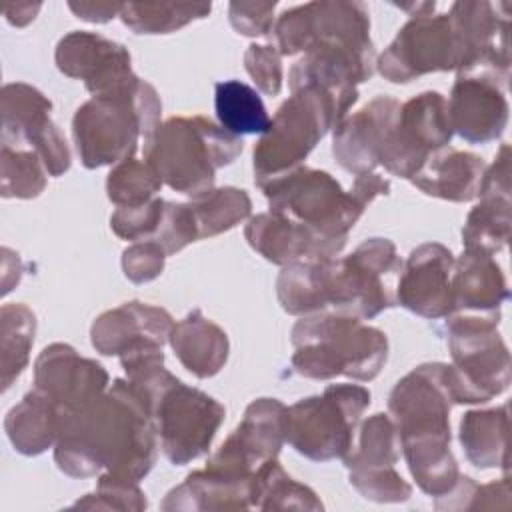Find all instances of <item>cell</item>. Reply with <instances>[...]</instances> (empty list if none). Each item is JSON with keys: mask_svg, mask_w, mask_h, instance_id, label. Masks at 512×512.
Instances as JSON below:
<instances>
[{"mask_svg": "<svg viewBox=\"0 0 512 512\" xmlns=\"http://www.w3.org/2000/svg\"><path fill=\"white\" fill-rule=\"evenodd\" d=\"M446 104L454 134L470 144L492 142L506 130L510 106L504 88L490 80L456 78Z\"/></svg>", "mask_w": 512, "mask_h": 512, "instance_id": "603a6c76", "label": "cell"}, {"mask_svg": "<svg viewBox=\"0 0 512 512\" xmlns=\"http://www.w3.org/2000/svg\"><path fill=\"white\" fill-rule=\"evenodd\" d=\"M244 142L206 116H172L144 146V160L170 190L198 198L214 188L216 172L232 164Z\"/></svg>", "mask_w": 512, "mask_h": 512, "instance_id": "8992f818", "label": "cell"}, {"mask_svg": "<svg viewBox=\"0 0 512 512\" xmlns=\"http://www.w3.org/2000/svg\"><path fill=\"white\" fill-rule=\"evenodd\" d=\"M172 328L174 320L168 310L132 300L102 312L92 322L90 342L104 356H120L146 342L164 346Z\"/></svg>", "mask_w": 512, "mask_h": 512, "instance_id": "cb8c5ba5", "label": "cell"}, {"mask_svg": "<svg viewBox=\"0 0 512 512\" xmlns=\"http://www.w3.org/2000/svg\"><path fill=\"white\" fill-rule=\"evenodd\" d=\"M508 296L506 276L494 256L464 250L454 260L452 314L500 316V308Z\"/></svg>", "mask_w": 512, "mask_h": 512, "instance_id": "484cf974", "label": "cell"}, {"mask_svg": "<svg viewBox=\"0 0 512 512\" xmlns=\"http://www.w3.org/2000/svg\"><path fill=\"white\" fill-rule=\"evenodd\" d=\"M270 212L304 224L324 236L348 240V232L366 206L390 192V182L376 172L358 174L350 190L326 170L298 166L260 186Z\"/></svg>", "mask_w": 512, "mask_h": 512, "instance_id": "3957f363", "label": "cell"}, {"mask_svg": "<svg viewBox=\"0 0 512 512\" xmlns=\"http://www.w3.org/2000/svg\"><path fill=\"white\" fill-rule=\"evenodd\" d=\"M164 206L166 200L156 196L146 204L116 208L110 216V228L122 240H152L160 228Z\"/></svg>", "mask_w": 512, "mask_h": 512, "instance_id": "60d3db41", "label": "cell"}, {"mask_svg": "<svg viewBox=\"0 0 512 512\" xmlns=\"http://www.w3.org/2000/svg\"><path fill=\"white\" fill-rule=\"evenodd\" d=\"M500 316L450 314L444 332L452 364H446L454 404H484L508 390L512 364L498 332Z\"/></svg>", "mask_w": 512, "mask_h": 512, "instance_id": "ba28073f", "label": "cell"}, {"mask_svg": "<svg viewBox=\"0 0 512 512\" xmlns=\"http://www.w3.org/2000/svg\"><path fill=\"white\" fill-rule=\"evenodd\" d=\"M454 254L440 242L416 246L402 262L396 304L426 320H444L452 314Z\"/></svg>", "mask_w": 512, "mask_h": 512, "instance_id": "d6986e66", "label": "cell"}, {"mask_svg": "<svg viewBox=\"0 0 512 512\" xmlns=\"http://www.w3.org/2000/svg\"><path fill=\"white\" fill-rule=\"evenodd\" d=\"M512 202L502 196H480V202L468 212L462 228L464 250L494 256L510 240Z\"/></svg>", "mask_w": 512, "mask_h": 512, "instance_id": "836d02e7", "label": "cell"}, {"mask_svg": "<svg viewBox=\"0 0 512 512\" xmlns=\"http://www.w3.org/2000/svg\"><path fill=\"white\" fill-rule=\"evenodd\" d=\"M400 436L390 414L376 412L360 424L352 450L342 458L350 474H370L396 468Z\"/></svg>", "mask_w": 512, "mask_h": 512, "instance_id": "4dcf8cb0", "label": "cell"}, {"mask_svg": "<svg viewBox=\"0 0 512 512\" xmlns=\"http://www.w3.org/2000/svg\"><path fill=\"white\" fill-rule=\"evenodd\" d=\"M60 420L62 410L46 394L32 388L8 410L4 430L16 452L24 456H38L48 448H54L60 432Z\"/></svg>", "mask_w": 512, "mask_h": 512, "instance_id": "f1b7e54d", "label": "cell"}, {"mask_svg": "<svg viewBox=\"0 0 512 512\" xmlns=\"http://www.w3.org/2000/svg\"><path fill=\"white\" fill-rule=\"evenodd\" d=\"M48 170L34 150L4 146L0 150V194L4 198H36L46 188Z\"/></svg>", "mask_w": 512, "mask_h": 512, "instance_id": "74e56055", "label": "cell"}, {"mask_svg": "<svg viewBox=\"0 0 512 512\" xmlns=\"http://www.w3.org/2000/svg\"><path fill=\"white\" fill-rule=\"evenodd\" d=\"M162 186L154 168L146 160L136 158L118 162L106 178V194L116 208L146 204L158 196Z\"/></svg>", "mask_w": 512, "mask_h": 512, "instance_id": "f35d334b", "label": "cell"}, {"mask_svg": "<svg viewBox=\"0 0 512 512\" xmlns=\"http://www.w3.org/2000/svg\"><path fill=\"white\" fill-rule=\"evenodd\" d=\"M370 406V390L360 384H330L322 394L288 406L286 442L304 458L328 462L344 458Z\"/></svg>", "mask_w": 512, "mask_h": 512, "instance_id": "8fae6325", "label": "cell"}, {"mask_svg": "<svg viewBox=\"0 0 512 512\" xmlns=\"http://www.w3.org/2000/svg\"><path fill=\"white\" fill-rule=\"evenodd\" d=\"M54 60L64 76L82 80L92 96L112 94L138 80L130 52L122 44L88 30L62 36Z\"/></svg>", "mask_w": 512, "mask_h": 512, "instance_id": "ac0fdd59", "label": "cell"}, {"mask_svg": "<svg viewBox=\"0 0 512 512\" xmlns=\"http://www.w3.org/2000/svg\"><path fill=\"white\" fill-rule=\"evenodd\" d=\"M214 106L220 126L234 136H262L270 126V114L258 90L240 80L218 82L214 86Z\"/></svg>", "mask_w": 512, "mask_h": 512, "instance_id": "1f68e13d", "label": "cell"}, {"mask_svg": "<svg viewBox=\"0 0 512 512\" xmlns=\"http://www.w3.org/2000/svg\"><path fill=\"white\" fill-rule=\"evenodd\" d=\"M168 342L180 364L196 378H212L228 362V334L200 310L176 322Z\"/></svg>", "mask_w": 512, "mask_h": 512, "instance_id": "83f0119b", "label": "cell"}, {"mask_svg": "<svg viewBox=\"0 0 512 512\" xmlns=\"http://www.w3.org/2000/svg\"><path fill=\"white\" fill-rule=\"evenodd\" d=\"M288 406L278 398L252 400L240 424L228 434L206 466L224 472L256 476L270 460H276L286 442Z\"/></svg>", "mask_w": 512, "mask_h": 512, "instance_id": "e0dca14e", "label": "cell"}, {"mask_svg": "<svg viewBox=\"0 0 512 512\" xmlns=\"http://www.w3.org/2000/svg\"><path fill=\"white\" fill-rule=\"evenodd\" d=\"M348 480L360 492V496L372 502L396 504L406 502L412 496V486L400 476L396 468L370 474H348Z\"/></svg>", "mask_w": 512, "mask_h": 512, "instance_id": "ee69618b", "label": "cell"}, {"mask_svg": "<svg viewBox=\"0 0 512 512\" xmlns=\"http://www.w3.org/2000/svg\"><path fill=\"white\" fill-rule=\"evenodd\" d=\"M280 56L310 50H342L376 58L370 40V12L364 2L322 0L284 10L272 28Z\"/></svg>", "mask_w": 512, "mask_h": 512, "instance_id": "7c38bea8", "label": "cell"}, {"mask_svg": "<svg viewBox=\"0 0 512 512\" xmlns=\"http://www.w3.org/2000/svg\"><path fill=\"white\" fill-rule=\"evenodd\" d=\"M508 2H454L448 10L460 64L456 78H484L506 90L510 78Z\"/></svg>", "mask_w": 512, "mask_h": 512, "instance_id": "5bb4252c", "label": "cell"}, {"mask_svg": "<svg viewBox=\"0 0 512 512\" xmlns=\"http://www.w3.org/2000/svg\"><path fill=\"white\" fill-rule=\"evenodd\" d=\"M452 136L446 98L436 90L420 92L400 102L384 140L380 166L410 180L434 152L450 146Z\"/></svg>", "mask_w": 512, "mask_h": 512, "instance_id": "4fadbf2b", "label": "cell"}, {"mask_svg": "<svg viewBox=\"0 0 512 512\" xmlns=\"http://www.w3.org/2000/svg\"><path fill=\"white\" fill-rule=\"evenodd\" d=\"M40 6H42V4H30V2H24V4H10V6L4 8V16H6V20H8L12 26H18V28H20V26L30 24V22L36 18Z\"/></svg>", "mask_w": 512, "mask_h": 512, "instance_id": "681fc988", "label": "cell"}, {"mask_svg": "<svg viewBox=\"0 0 512 512\" xmlns=\"http://www.w3.org/2000/svg\"><path fill=\"white\" fill-rule=\"evenodd\" d=\"M244 68L256 88L266 96L282 90V56L274 44H250L244 52Z\"/></svg>", "mask_w": 512, "mask_h": 512, "instance_id": "7bdbcfd3", "label": "cell"}, {"mask_svg": "<svg viewBox=\"0 0 512 512\" xmlns=\"http://www.w3.org/2000/svg\"><path fill=\"white\" fill-rule=\"evenodd\" d=\"M210 10L212 4L206 2H128L122 4L120 20L134 34H170L206 18Z\"/></svg>", "mask_w": 512, "mask_h": 512, "instance_id": "8d00e7d4", "label": "cell"}, {"mask_svg": "<svg viewBox=\"0 0 512 512\" xmlns=\"http://www.w3.org/2000/svg\"><path fill=\"white\" fill-rule=\"evenodd\" d=\"M138 392L150 406L160 448L168 462L182 466L210 450L226 416V408L216 398L184 384L168 370Z\"/></svg>", "mask_w": 512, "mask_h": 512, "instance_id": "30bf717a", "label": "cell"}, {"mask_svg": "<svg viewBox=\"0 0 512 512\" xmlns=\"http://www.w3.org/2000/svg\"><path fill=\"white\" fill-rule=\"evenodd\" d=\"M188 204L194 212L200 238H212L228 232L252 214V200L248 192L236 186L212 188L198 198H190Z\"/></svg>", "mask_w": 512, "mask_h": 512, "instance_id": "d590c367", "label": "cell"}, {"mask_svg": "<svg viewBox=\"0 0 512 512\" xmlns=\"http://www.w3.org/2000/svg\"><path fill=\"white\" fill-rule=\"evenodd\" d=\"M152 240L166 252V256H172L184 250L188 244L200 240L190 204L166 200L160 228Z\"/></svg>", "mask_w": 512, "mask_h": 512, "instance_id": "b9f144b4", "label": "cell"}, {"mask_svg": "<svg viewBox=\"0 0 512 512\" xmlns=\"http://www.w3.org/2000/svg\"><path fill=\"white\" fill-rule=\"evenodd\" d=\"M398 106L396 98L376 96L334 128L332 154L346 172L358 176L380 166L384 140Z\"/></svg>", "mask_w": 512, "mask_h": 512, "instance_id": "7402d4cb", "label": "cell"}, {"mask_svg": "<svg viewBox=\"0 0 512 512\" xmlns=\"http://www.w3.org/2000/svg\"><path fill=\"white\" fill-rule=\"evenodd\" d=\"M294 354L290 366L312 380L346 376L358 382L374 380L388 358V338L360 318L318 312L300 316L292 326Z\"/></svg>", "mask_w": 512, "mask_h": 512, "instance_id": "277c9868", "label": "cell"}, {"mask_svg": "<svg viewBox=\"0 0 512 512\" xmlns=\"http://www.w3.org/2000/svg\"><path fill=\"white\" fill-rule=\"evenodd\" d=\"M254 508L258 510H324L318 494L296 482L278 460L266 462L254 478Z\"/></svg>", "mask_w": 512, "mask_h": 512, "instance_id": "e575fe53", "label": "cell"}, {"mask_svg": "<svg viewBox=\"0 0 512 512\" xmlns=\"http://www.w3.org/2000/svg\"><path fill=\"white\" fill-rule=\"evenodd\" d=\"M458 438L470 464L476 468L508 470V406L468 410L460 420Z\"/></svg>", "mask_w": 512, "mask_h": 512, "instance_id": "f546056e", "label": "cell"}, {"mask_svg": "<svg viewBox=\"0 0 512 512\" xmlns=\"http://www.w3.org/2000/svg\"><path fill=\"white\" fill-rule=\"evenodd\" d=\"M146 494L138 486V480L114 476L108 472H102L96 490L92 494H86L82 500H76L70 508L80 510H146Z\"/></svg>", "mask_w": 512, "mask_h": 512, "instance_id": "ab89813d", "label": "cell"}, {"mask_svg": "<svg viewBox=\"0 0 512 512\" xmlns=\"http://www.w3.org/2000/svg\"><path fill=\"white\" fill-rule=\"evenodd\" d=\"M508 510L510 508V480L508 476L490 484H478L470 502V510Z\"/></svg>", "mask_w": 512, "mask_h": 512, "instance_id": "7dc6e473", "label": "cell"}, {"mask_svg": "<svg viewBox=\"0 0 512 512\" xmlns=\"http://www.w3.org/2000/svg\"><path fill=\"white\" fill-rule=\"evenodd\" d=\"M108 386L106 368L92 358L80 356L64 342L46 346L34 362V388L46 394L62 412L96 400Z\"/></svg>", "mask_w": 512, "mask_h": 512, "instance_id": "ffe728a7", "label": "cell"}, {"mask_svg": "<svg viewBox=\"0 0 512 512\" xmlns=\"http://www.w3.org/2000/svg\"><path fill=\"white\" fill-rule=\"evenodd\" d=\"M36 334L34 312L20 302L0 308V382L8 390L28 366Z\"/></svg>", "mask_w": 512, "mask_h": 512, "instance_id": "d6a6232c", "label": "cell"}, {"mask_svg": "<svg viewBox=\"0 0 512 512\" xmlns=\"http://www.w3.org/2000/svg\"><path fill=\"white\" fill-rule=\"evenodd\" d=\"M276 2H230L228 18L232 28L242 36H268L274 28Z\"/></svg>", "mask_w": 512, "mask_h": 512, "instance_id": "bcb514c9", "label": "cell"}, {"mask_svg": "<svg viewBox=\"0 0 512 512\" xmlns=\"http://www.w3.org/2000/svg\"><path fill=\"white\" fill-rule=\"evenodd\" d=\"M156 456L150 406L126 378H116L96 400L62 412L54 462L72 478L108 472L140 482Z\"/></svg>", "mask_w": 512, "mask_h": 512, "instance_id": "6da1fadb", "label": "cell"}, {"mask_svg": "<svg viewBox=\"0 0 512 512\" xmlns=\"http://www.w3.org/2000/svg\"><path fill=\"white\" fill-rule=\"evenodd\" d=\"M452 394L444 362H424L402 376L388 396L406 466L422 488H440L458 474L450 450Z\"/></svg>", "mask_w": 512, "mask_h": 512, "instance_id": "7a4b0ae2", "label": "cell"}, {"mask_svg": "<svg viewBox=\"0 0 512 512\" xmlns=\"http://www.w3.org/2000/svg\"><path fill=\"white\" fill-rule=\"evenodd\" d=\"M2 144L34 150L48 176H62L70 168V148L54 124L52 102L34 86L24 82L4 84L2 96Z\"/></svg>", "mask_w": 512, "mask_h": 512, "instance_id": "2e32d148", "label": "cell"}, {"mask_svg": "<svg viewBox=\"0 0 512 512\" xmlns=\"http://www.w3.org/2000/svg\"><path fill=\"white\" fill-rule=\"evenodd\" d=\"M162 102L152 84H134L86 100L72 118V138L80 162L100 168L134 158L162 124Z\"/></svg>", "mask_w": 512, "mask_h": 512, "instance_id": "5b68a950", "label": "cell"}, {"mask_svg": "<svg viewBox=\"0 0 512 512\" xmlns=\"http://www.w3.org/2000/svg\"><path fill=\"white\" fill-rule=\"evenodd\" d=\"M254 478L204 466L186 476L162 500L166 512H214L254 508Z\"/></svg>", "mask_w": 512, "mask_h": 512, "instance_id": "d4e9b609", "label": "cell"}, {"mask_svg": "<svg viewBox=\"0 0 512 512\" xmlns=\"http://www.w3.org/2000/svg\"><path fill=\"white\" fill-rule=\"evenodd\" d=\"M458 64L460 52L448 12L410 16L376 58V70L396 84H406L432 72H456Z\"/></svg>", "mask_w": 512, "mask_h": 512, "instance_id": "9a60e30c", "label": "cell"}, {"mask_svg": "<svg viewBox=\"0 0 512 512\" xmlns=\"http://www.w3.org/2000/svg\"><path fill=\"white\" fill-rule=\"evenodd\" d=\"M484 170L486 162L480 156L446 146L434 152L410 182L426 196L448 202H470L478 198Z\"/></svg>", "mask_w": 512, "mask_h": 512, "instance_id": "4316f807", "label": "cell"}, {"mask_svg": "<svg viewBox=\"0 0 512 512\" xmlns=\"http://www.w3.org/2000/svg\"><path fill=\"white\" fill-rule=\"evenodd\" d=\"M244 238L264 260L278 266L336 258L346 246V240L342 238L324 236L270 210L248 218Z\"/></svg>", "mask_w": 512, "mask_h": 512, "instance_id": "44dd1931", "label": "cell"}, {"mask_svg": "<svg viewBox=\"0 0 512 512\" xmlns=\"http://www.w3.org/2000/svg\"><path fill=\"white\" fill-rule=\"evenodd\" d=\"M68 8L80 20L104 24V22H110L114 16H120L122 4H118V2H68Z\"/></svg>", "mask_w": 512, "mask_h": 512, "instance_id": "c3c4849f", "label": "cell"}, {"mask_svg": "<svg viewBox=\"0 0 512 512\" xmlns=\"http://www.w3.org/2000/svg\"><path fill=\"white\" fill-rule=\"evenodd\" d=\"M166 262V252L154 240H140L130 244L122 252L124 276L134 284H146L156 280Z\"/></svg>", "mask_w": 512, "mask_h": 512, "instance_id": "f6af8a7d", "label": "cell"}, {"mask_svg": "<svg viewBox=\"0 0 512 512\" xmlns=\"http://www.w3.org/2000/svg\"><path fill=\"white\" fill-rule=\"evenodd\" d=\"M402 260L388 238H368L344 258L322 260V312L360 320L398 306L396 286Z\"/></svg>", "mask_w": 512, "mask_h": 512, "instance_id": "52a82bcc", "label": "cell"}, {"mask_svg": "<svg viewBox=\"0 0 512 512\" xmlns=\"http://www.w3.org/2000/svg\"><path fill=\"white\" fill-rule=\"evenodd\" d=\"M340 122L334 100L320 86L304 84L294 88L254 146L256 186L260 188L302 166L314 146Z\"/></svg>", "mask_w": 512, "mask_h": 512, "instance_id": "9c48e42d", "label": "cell"}]
</instances>
